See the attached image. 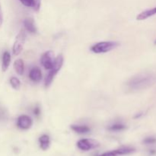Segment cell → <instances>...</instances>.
Wrapping results in <instances>:
<instances>
[{
    "label": "cell",
    "mask_w": 156,
    "mask_h": 156,
    "mask_svg": "<svg viewBox=\"0 0 156 156\" xmlns=\"http://www.w3.org/2000/svg\"><path fill=\"white\" fill-rule=\"evenodd\" d=\"M10 84L12 88L15 90H19L21 88V82L19 79L16 77H12L10 79Z\"/></svg>",
    "instance_id": "2e32d148"
},
{
    "label": "cell",
    "mask_w": 156,
    "mask_h": 156,
    "mask_svg": "<svg viewBox=\"0 0 156 156\" xmlns=\"http://www.w3.org/2000/svg\"><path fill=\"white\" fill-rule=\"evenodd\" d=\"M126 128V126L124 124L120 123H116L114 124L111 125V126H109L108 129L111 131H121L123 130Z\"/></svg>",
    "instance_id": "9a60e30c"
},
{
    "label": "cell",
    "mask_w": 156,
    "mask_h": 156,
    "mask_svg": "<svg viewBox=\"0 0 156 156\" xmlns=\"http://www.w3.org/2000/svg\"><path fill=\"white\" fill-rule=\"evenodd\" d=\"M41 0H34V5H33V9H34L35 11H39L40 8H41Z\"/></svg>",
    "instance_id": "44dd1931"
},
{
    "label": "cell",
    "mask_w": 156,
    "mask_h": 156,
    "mask_svg": "<svg viewBox=\"0 0 156 156\" xmlns=\"http://www.w3.org/2000/svg\"><path fill=\"white\" fill-rule=\"evenodd\" d=\"M100 146L98 141L93 139H83L79 140L77 143V146L79 149L82 151H88L95 149Z\"/></svg>",
    "instance_id": "5b68a950"
},
{
    "label": "cell",
    "mask_w": 156,
    "mask_h": 156,
    "mask_svg": "<svg viewBox=\"0 0 156 156\" xmlns=\"http://www.w3.org/2000/svg\"><path fill=\"white\" fill-rule=\"evenodd\" d=\"M9 113L7 109L0 103V120H5L8 118Z\"/></svg>",
    "instance_id": "e0dca14e"
},
{
    "label": "cell",
    "mask_w": 156,
    "mask_h": 156,
    "mask_svg": "<svg viewBox=\"0 0 156 156\" xmlns=\"http://www.w3.org/2000/svg\"><path fill=\"white\" fill-rule=\"evenodd\" d=\"M34 114H36L37 116H38L40 114V113H41V110H40L39 108H36L34 109Z\"/></svg>",
    "instance_id": "603a6c76"
},
{
    "label": "cell",
    "mask_w": 156,
    "mask_h": 156,
    "mask_svg": "<svg viewBox=\"0 0 156 156\" xmlns=\"http://www.w3.org/2000/svg\"><path fill=\"white\" fill-rule=\"evenodd\" d=\"M156 143V138L155 137H147L143 140V143L145 144H153Z\"/></svg>",
    "instance_id": "ffe728a7"
},
{
    "label": "cell",
    "mask_w": 156,
    "mask_h": 156,
    "mask_svg": "<svg viewBox=\"0 0 156 156\" xmlns=\"http://www.w3.org/2000/svg\"><path fill=\"white\" fill-rule=\"evenodd\" d=\"M63 56L62 54L59 55L55 59L54 64H53V68L50 69L49 74L47 76V78L45 79V86L49 87L51 85L52 82L53 81L54 78L56 77V76L57 75L58 72L61 69L62 65H63Z\"/></svg>",
    "instance_id": "7a4b0ae2"
},
{
    "label": "cell",
    "mask_w": 156,
    "mask_h": 156,
    "mask_svg": "<svg viewBox=\"0 0 156 156\" xmlns=\"http://www.w3.org/2000/svg\"><path fill=\"white\" fill-rule=\"evenodd\" d=\"M119 46L116 41H102L94 44L91 47V50L94 53H105L114 50Z\"/></svg>",
    "instance_id": "3957f363"
},
{
    "label": "cell",
    "mask_w": 156,
    "mask_h": 156,
    "mask_svg": "<svg viewBox=\"0 0 156 156\" xmlns=\"http://www.w3.org/2000/svg\"><path fill=\"white\" fill-rule=\"evenodd\" d=\"M33 124L31 118L27 115H21L17 120V126L21 129H28Z\"/></svg>",
    "instance_id": "52a82bcc"
},
{
    "label": "cell",
    "mask_w": 156,
    "mask_h": 156,
    "mask_svg": "<svg viewBox=\"0 0 156 156\" xmlns=\"http://www.w3.org/2000/svg\"><path fill=\"white\" fill-rule=\"evenodd\" d=\"M71 129L77 133H87L90 131V128L87 126H79V125H72Z\"/></svg>",
    "instance_id": "5bb4252c"
},
{
    "label": "cell",
    "mask_w": 156,
    "mask_h": 156,
    "mask_svg": "<svg viewBox=\"0 0 156 156\" xmlns=\"http://www.w3.org/2000/svg\"><path fill=\"white\" fill-rule=\"evenodd\" d=\"M11 55L9 51H5L2 57V72H6L10 66Z\"/></svg>",
    "instance_id": "9c48e42d"
},
{
    "label": "cell",
    "mask_w": 156,
    "mask_h": 156,
    "mask_svg": "<svg viewBox=\"0 0 156 156\" xmlns=\"http://www.w3.org/2000/svg\"><path fill=\"white\" fill-rule=\"evenodd\" d=\"M39 143H40V146H41V149L43 150L46 151L49 149L50 145V140L49 136L47 135H43L41 136L39 138Z\"/></svg>",
    "instance_id": "7c38bea8"
},
{
    "label": "cell",
    "mask_w": 156,
    "mask_h": 156,
    "mask_svg": "<svg viewBox=\"0 0 156 156\" xmlns=\"http://www.w3.org/2000/svg\"><path fill=\"white\" fill-rule=\"evenodd\" d=\"M54 54L51 50L47 51L41 56V62L46 69H51L53 66V64H54Z\"/></svg>",
    "instance_id": "8992f818"
},
{
    "label": "cell",
    "mask_w": 156,
    "mask_h": 156,
    "mask_svg": "<svg viewBox=\"0 0 156 156\" xmlns=\"http://www.w3.org/2000/svg\"><path fill=\"white\" fill-rule=\"evenodd\" d=\"M26 40V31L24 29H21L19 31L18 34L15 37V42H14L13 47H12V52L14 55L17 56L21 53L24 48V44Z\"/></svg>",
    "instance_id": "277c9868"
},
{
    "label": "cell",
    "mask_w": 156,
    "mask_h": 156,
    "mask_svg": "<svg viewBox=\"0 0 156 156\" xmlns=\"http://www.w3.org/2000/svg\"><path fill=\"white\" fill-rule=\"evenodd\" d=\"M118 153V151H117V149H116V150H114V151H111V152H105V153L101 154V155H100L99 156H119Z\"/></svg>",
    "instance_id": "ac0fdd59"
},
{
    "label": "cell",
    "mask_w": 156,
    "mask_h": 156,
    "mask_svg": "<svg viewBox=\"0 0 156 156\" xmlns=\"http://www.w3.org/2000/svg\"><path fill=\"white\" fill-rule=\"evenodd\" d=\"M156 14V7L154 9H149V10L144 11V12H141L140 14H139L136 17V19L138 21H143V20L147 19L149 17L152 16V15H155Z\"/></svg>",
    "instance_id": "8fae6325"
},
{
    "label": "cell",
    "mask_w": 156,
    "mask_h": 156,
    "mask_svg": "<svg viewBox=\"0 0 156 156\" xmlns=\"http://www.w3.org/2000/svg\"><path fill=\"white\" fill-rule=\"evenodd\" d=\"M24 28L30 34H35L37 32L36 26L34 24V21L33 18H27L24 21Z\"/></svg>",
    "instance_id": "30bf717a"
},
{
    "label": "cell",
    "mask_w": 156,
    "mask_h": 156,
    "mask_svg": "<svg viewBox=\"0 0 156 156\" xmlns=\"http://www.w3.org/2000/svg\"><path fill=\"white\" fill-rule=\"evenodd\" d=\"M29 78L31 81L34 82H38L41 80L42 78V73L41 69L38 67H34L30 69L29 73Z\"/></svg>",
    "instance_id": "ba28073f"
},
{
    "label": "cell",
    "mask_w": 156,
    "mask_h": 156,
    "mask_svg": "<svg viewBox=\"0 0 156 156\" xmlns=\"http://www.w3.org/2000/svg\"><path fill=\"white\" fill-rule=\"evenodd\" d=\"M155 44H156V40L155 41Z\"/></svg>",
    "instance_id": "d4e9b609"
},
{
    "label": "cell",
    "mask_w": 156,
    "mask_h": 156,
    "mask_svg": "<svg viewBox=\"0 0 156 156\" xmlns=\"http://www.w3.org/2000/svg\"><path fill=\"white\" fill-rule=\"evenodd\" d=\"M2 23H3V14H2V10L1 3H0V28H1L2 25Z\"/></svg>",
    "instance_id": "7402d4cb"
},
{
    "label": "cell",
    "mask_w": 156,
    "mask_h": 156,
    "mask_svg": "<svg viewBox=\"0 0 156 156\" xmlns=\"http://www.w3.org/2000/svg\"><path fill=\"white\" fill-rule=\"evenodd\" d=\"M155 81L156 77L152 73H140L127 81L126 83V89L130 91L146 89L153 85Z\"/></svg>",
    "instance_id": "6da1fadb"
},
{
    "label": "cell",
    "mask_w": 156,
    "mask_h": 156,
    "mask_svg": "<svg viewBox=\"0 0 156 156\" xmlns=\"http://www.w3.org/2000/svg\"><path fill=\"white\" fill-rule=\"evenodd\" d=\"M14 69H15L17 74H18L19 76H22L24 74V64L22 59H18L15 61V62H14Z\"/></svg>",
    "instance_id": "4fadbf2b"
},
{
    "label": "cell",
    "mask_w": 156,
    "mask_h": 156,
    "mask_svg": "<svg viewBox=\"0 0 156 156\" xmlns=\"http://www.w3.org/2000/svg\"><path fill=\"white\" fill-rule=\"evenodd\" d=\"M141 116H143V114H142V113H140V114H138V115L135 116V118H138V117H140Z\"/></svg>",
    "instance_id": "cb8c5ba5"
},
{
    "label": "cell",
    "mask_w": 156,
    "mask_h": 156,
    "mask_svg": "<svg viewBox=\"0 0 156 156\" xmlns=\"http://www.w3.org/2000/svg\"><path fill=\"white\" fill-rule=\"evenodd\" d=\"M26 7H32L34 5V0H19Z\"/></svg>",
    "instance_id": "d6986e66"
}]
</instances>
